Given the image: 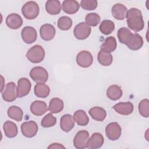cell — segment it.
<instances>
[{"label":"cell","instance_id":"52a82bcc","mask_svg":"<svg viewBox=\"0 0 149 149\" xmlns=\"http://www.w3.org/2000/svg\"><path fill=\"white\" fill-rule=\"evenodd\" d=\"M21 132L26 137L31 138L36 135L38 127L37 123L33 120L24 122L21 125Z\"/></svg>","mask_w":149,"mask_h":149},{"label":"cell","instance_id":"d6986e66","mask_svg":"<svg viewBox=\"0 0 149 149\" xmlns=\"http://www.w3.org/2000/svg\"><path fill=\"white\" fill-rule=\"evenodd\" d=\"M74 126V120L70 114L63 115L60 120V127L65 132H70Z\"/></svg>","mask_w":149,"mask_h":149},{"label":"cell","instance_id":"e575fe53","mask_svg":"<svg viewBox=\"0 0 149 149\" xmlns=\"http://www.w3.org/2000/svg\"><path fill=\"white\" fill-rule=\"evenodd\" d=\"M86 23L89 26H96L100 23L101 18L100 16L96 13H90L87 14L85 18Z\"/></svg>","mask_w":149,"mask_h":149},{"label":"cell","instance_id":"74e56055","mask_svg":"<svg viewBox=\"0 0 149 149\" xmlns=\"http://www.w3.org/2000/svg\"><path fill=\"white\" fill-rule=\"evenodd\" d=\"M81 8L85 10H92L95 9L98 5L96 0H82L80 2Z\"/></svg>","mask_w":149,"mask_h":149},{"label":"cell","instance_id":"e0dca14e","mask_svg":"<svg viewBox=\"0 0 149 149\" xmlns=\"http://www.w3.org/2000/svg\"><path fill=\"white\" fill-rule=\"evenodd\" d=\"M6 24L10 29L16 30L22 26L23 20L19 15L17 13H11L7 16Z\"/></svg>","mask_w":149,"mask_h":149},{"label":"cell","instance_id":"2e32d148","mask_svg":"<svg viewBox=\"0 0 149 149\" xmlns=\"http://www.w3.org/2000/svg\"><path fill=\"white\" fill-rule=\"evenodd\" d=\"M48 110L47 104L42 101L36 100L30 105L31 112L36 116H41Z\"/></svg>","mask_w":149,"mask_h":149},{"label":"cell","instance_id":"8d00e7d4","mask_svg":"<svg viewBox=\"0 0 149 149\" xmlns=\"http://www.w3.org/2000/svg\"><path fill=\"white\" fill-rule=\"evenodd\" d=\"M56 123V118L52 115V113H49L42 118L41 125L44 127H50L54 126Z\"/></svg>","mask_w":149,"mask_h":149},{"label":"cell","instance_id":"8fae6325","mask_svg":"<svg viewBox=\"0 0 149 149\" xmlns=\"http://www.w3.org/2000/svg\"><path fill=\"white\" fill-rule=\"evenodd\" d=\"M31 84L30 80L26 77H22L17 81V96L22 98L27 95L31 90Z\"/></svg>","mask_w":149,"mask_h":149},{"label":"cell","instance_id":"d6a6232c","mask_svg":"<svg viewBox=\"0 0 149 149\" xmlns=\"http://www.w3.org/2000/svg\"><path fill=\"white\" fill-rule=\"evenodd\" d=\"M132 34V33L130 30L128 28L124 27L119 29L117 33V36L119 41L123 44H126L127 42Z\"/></svg>","mask_w":149,"mask_h":149},{"label":"cell","instance_id":"1f68e13d","mask_svg":"<svg viewBox=\"0 0 149 149\" xmlns=\"http://www.w3.org/2000/svg\"><path fill=\"white\" fill-rule=\"evenodd\" d=\"M99 29L102 34L108 35L114 30L115 24L112 20H104L101 23L99 26Z\"/></svg>","mask_w":149,"mask_h":149},{"label":"cell","instance_id":"5b68a950","mask_svg":"<svg viewBox=\"0 0 149 149\" xmlns=\"http://www.w3.org/2000/svg\"><path fill=\"white\" fill-rule=\"evenodd\" d=\"M91 31V29L88 25L84 22H81L75 26L73 30V34L77 39L83 40L90 36Z\"/></svg>","mask_w":149,"mask_h":149},{"label":"cell","instance_id":"484cf974","mask_svg":"<svg viewBox=\"0 0 149 149\" xmlns=\"http://www.w3.org/2000/svg\"><path fill=\"white\" fill-rule=\"evenodd\" d=\"M117 47L116 39L113 36H109L105 38L104 43L101 45V50L111 53L114 51Z\"/></svg>","mask_w":149,"mask_h":149},{"label":"cell","instance_id":"f546056e","mask_svg":"<svg viewBox=\"0 0 149 149\" xmlns=\"http://www.w3.org/2000/svg\"><path fill=\"white\" fill-rule=\"evenodd\" d=\"M8 115L11 119L20 122L22 120L23 112L22 109L17 106H11L8 109Z\"/></svg>","mask_w":149,"mask_h":149},{"label":"cell","instance_id":"9a60e30c","mask_svg":"<svg viewBox=\"0 0 149 149\" xmlns=\"http://www.w3.org/2000/svg\"><path fill=\"white\" fill-rule=\"evenodd\" d=\"M112 108L118 113L122 115H128L133 111V105L131 102H120L114 105Z\"/></svg>","mask_w":149,"mask_h":149},{"label":"cell","instance_id":"83f0119b","mask_svg":"<svg viewBox=\"0 0 149 149\" xmlns=\"http://www.w3.org/2000/svg\"><path fill=\"white\" fill-rule=\"evenodd\" d=\"M64 107L63 101L59 98H53L51 100L48 110L52 113H57L62 111Z\"/></svg>","mask_w":149,"mask_h":149},{"label":"cell","instance_id":"4316f807","mask_svg":"<svg viewBox=\"0 0 149 149\" xmlns=\"http://www.w3.org/2000/svg\"><path fill=\"white\" fill-rule=\"evenodd\" d=\"M74 122L79 126H86L89 122V118L86 112L82 109L76 111L73 114Z\"/></svg>","mask_w":149,"mask_h":149},{"label":"cell","instance_id":"4fadbf2b","mask_svg":"<svg viewBox=\"0 0 149 149\" xmlns=\"http://www.w3.org/2000/svg\"><path fill=\"white\" fill-rule=\"evenodd\" d=\"M104 139L100 133H94L91 137L88 139L86 144V148L88 149H97L100 148L104 144Z\"/></svg>","mask_w":149,"mask_h":149},{"label":"cell","instance_id":"7c38bea8","mask_svg":"<svg viewBox=\"0 0 149 149\" xmlns=\"http://www.w3.org/2000/svg\"><path fill=\"white\" fill-rule=\"evenodd\" d=\"M21 35L22 40L27 44H31L34 42L37 37L36 29L31 26L24 27L22 30Z\"/></svg>","mask_w":149,"mask_h":149},{"label":"cell","instance_id":"f1b7e54d","mask_svg":"<svg viewBox=\"0 0 149 149\" xmlns=\"http://www.w3.org/2000/svg\"><path fill=\"white\" fill-rule=\"evenodd\" d=\"M50 93V88L44 83H37L34 86V94L39 98H46Z\"/></svg>","mask_w":149,"mask_h":149},{"label":"cell","instance_id":"f35d334b","mask_svg":"<svg viewBox=\"0 0 149 149\" xmlns=\"http://www.w3.org/2000/svg\"><path fill=\"white\" fill-rule=\"evenodd\" d=\"M65 148V147L59 143H52L48 147V148Z\"/></svg>","mask_w":149,"mask_h":149},{"label":"cell","instance_id":"836d02e7","mask_svg":"<svg viewBox=\"0 0 149 149\" xmlns=\"http://www.w3.org/2000/svg\"><path fill=\"white\" fill-rule=\"evenodd\" d=\"M72 23V20L69 17L63 16L59 18L58 20V27L62 30L66 31L70 29Z\"/></svg>","mask_w":149,"mask_h":149},{"label":"cell","instance_id":"ba28073f","mask_svg":"<svg viewBox=\"0 0 149 149\" xmlns=\"http://www.w3.org/2000/svg\"><path fill=\"white\" fill-rule=\"evenodd\" d=\"M2 97L6 102H12L17 97V88L13 82H9L6 84L3 91H2Z\"/></svg>","mask_w":149,"mask_h":149},{"label":"cell","instance_id":"7a4b0ae2","mask_svg":"<svg viewBox=\"0 0 149 149\" xmlns=\"http://www.w3.org/2000/svg\"><path fill=\"white\" fill-rule=\"evenodd\" d=\"M26 56L30 62L34 63H40L44 58L45 51L42 46L35 45L28 50Z\"/></svg>","mask_w":149,"mask_h":149},{"label":"cell","instance_id":"7402d4cb","mask_svg":"<svg viewBox=\"0 0 149 149\" xmlns=\"http://www.w3.org/2000/svg\"><path fill=\"white\" fill-rule=\"evenodd\" d=\"M61 8V2L58 0H48L45 3V10L51 15L59 14Z\"/></svg>","mask_w":149,"mask_h":149},{"label":"cell","instance_id":"d4e9b609","mask_svg":"<svg viewBox=\"0 0 149 149\" xmlns=\"http://www.w3.org/2000/svg\"><path fill=\"white\" fill-rule=\"evenodd\" d=\"M3 129L5 136L9 138H13L17 134V127L13 122L9 120L6 121L3 124Z\"/></svg>","mask_w":149,"mask_h":149},{"label":"cell","instance_id":"5bb4252c","mask_svg":"<svg viewBox=\"0 0 149 149\" xmlns=\"http://www.w3.org/2000/svg\"><path fill=\"white\" fill-rule=\"evenodd\" d=\"M55 29L51 24H44L40 29V33L41 38L45 41H49L54 38L55 35Z\"/></svg>","mask_w":149,"mask_h":149},{"label":"cell","instance_id":"cb8c5ba5","mask_svg":"<svg viewBox=\"0 0 149 149\" xmlns=\"http://www.w3.org/2000/svg\"><path fill=\"white\" fill-rule=\"evenodd\" d=\"M88 113L93 119L99 122L103 121L107 116L106 111L100 107H94L91 108L89 110Z\"/></svg>","mask_w":149,"mask_h":149},{"label":"cell","instance_id":"44dd1931","mask_svg":"<svg viewBox=\"0 0 149 149\" xmlns=\"http://www.w3.org/2000/svg\"><path fill=\"white\" fill-rule=\"evenodd\" d=\"M80 5L77 1L75 0H66L62 3L63 10L70 15L76 13L79 9Z\"/></svg>","mask_w":149,"mask_h":149},{"label":"cell","instance_id":"3957f363","mask_svg":"<svg viewBox=\"0 0 149 149\" xmlns=\"http://www.w3.org/2000/svg\"><path fill=\"white\" fill-rule=\"evenodd\" d=\"M40 12L38 4L34 1H29L26 2L22 8V13L25 18L32 20L36 18Z\"/></svg>","mask_w":149,"mask_h":149},{"label":"cell","instance_id":"d590c367","mask_svg":"<svg viewBox=\"0 0 149 149\" xmlns=\"http://www.w3.org/2000/svg\"><path fill=\"white\" fill-rule=\"evenodd\" d=\"M139 111L140 114L145 118L149 116V100L148 99L142 100L139 104Z\"/></svg>","mask_w":149,"mask_h":149},{"label":"cell","instance_id":"603a6c76","mask_svg":"<svg viewBox=\"0 0 149 149\" xmlns=\"http://www.w3.org/2000/svg\"><path fill=\"white\" fill-rule=\"evenodd\" d=\"M122 90L121 88L118 85H111L107 90V97L113 101L119 100L122 96Z\"/></svg>","mask_w":149,"mask_h":149},{"label":"cell","instance_id":"9c48e42d","mask_svg":"<svg viewBox=\"0 0 149 149\" xmlns=\"http://www.w3.org/2000/svg\"><path fill=\"white\" fill-rule=\"evenodd\" d=\"M93 62V57L91 54L87 51H81L76 56V62L80 67L86 68L91 65Z\"/></svg>","mask_w":149,"mask_h":149},{"label":"cell","instance_id":"277c9868","mask_svg":"<svg viewBox=\"0 0 149 149\" xmlns=\"http://www.w3.org/2000/svg\"><path fill=\"white\" fill-rule=\"evenodd\" d=\"M30 76L37 83H44L48 78L47 70L41 66H36L32 68L30 72Z\"/></svg>","mask_w":149,"mask_h":149},{"label":"cell","instance_id":"4dcf8cb0","mask_svg":"<svg viewBox=\"0 0 149 149\" xmlns=\"http://www.w3.org/2000/svg\"><path fill=\"white\" fill-rule=\"evenodd\" d=\"M97 59L101 65L104 66H108L112 63L113 57L110 53L100 50L98 54Z\"/></svg>","mask_w":149,"mask_h":149},{"label":"cell","instance_id":"ffe728a7","mask_svg":"<svg viewBox=\"0 0 149 149\" xmlns=\"http://www.w3.org/2000/svg\"><path fill=\"white\" fill-rule=\"evenodd\" d=\"M111 12L115 19L120 20H123L126 17L127 9L122 3H116L112 6Z\"/></svg>","mask_w":149,"mask_h":149},{"label":"cell","instance_id":"6da1fadb","mask_svg":"<svg viewBox=\"0 0 149 149\" xmlns=\"http://www.w3.org/2000/svg\"><path fill=\"white\" fill-rule=\"evenodd\" d=\"M128 27L135 32L142 30L144 27V22L141 11L135 8H132L126 14Z\"/></svg>","mask_w":149,"mask_h":149},{"label":"cell","instance_id":"ac0fdd59","mask_svg":"<svg viewBox=\"0 0 149 149\" xmlns=\"http://www.w3.org/2000/svg\"><path fill=\"white\" fill-rule=\"evenodd\" d=\"M126 45L129 49L132 50H138L140 49L143 45V38L137 33H132Z\"/></svg>","mask_w":149,"mask_h":149},{"label":"cell","instance_id":"30bf717a","mask_svg":"<svg viewBox=\"0 0 149 149\" xmlns=\"http://www.w3.org/2000/svg\"><path fill=\"white\" fill-rule=\"evenodd\" d=\"M89 138V133L87 130L79 131L73 139V145L77 149L86 148L87 141Z\"/></svg>","mask_w":149,"mask_h":149},{"label":"cell","instance_id":"8992f818","mask_svg":"<svg viewBox=\"0 0 149 149\" xmlns=\"http://www.w3.org/2000/svg\"><path fill=\"white\" fill-rule=\"evenodd\" d=\"M122 133V129L117 122L109 123L105 127V134L107 137L112 141L119 139Z\"/></svg>","mask_w":149,"mask_h":149}]
</instances>
